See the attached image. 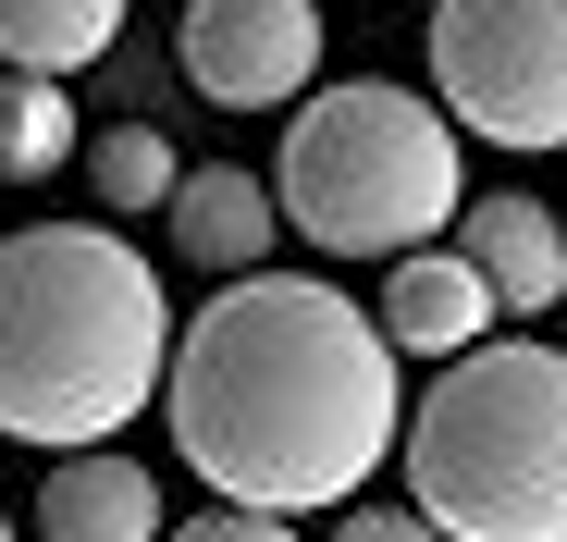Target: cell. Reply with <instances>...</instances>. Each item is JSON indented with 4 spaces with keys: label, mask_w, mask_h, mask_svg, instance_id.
<instances>
[{
    "label": "cell",
    "mask_w": 567,
    "mask_h": 542,
    "mask_svg": "<svg viewBox=\"0 0 567 542\" xmlns=\"http://www.w3.org/2000/svg\"><path fill=\"white\" fill-rule=\"evenodd\" d=\"M74 160L100 173V210H161V198H173V173H185L161 124H112L100 148H74Z\"/></svg>",
    "instance_id": "13"
},
{
    "label": "cell",
    "mask_w": 567,
    "mask_h": 542,
    "mask_svg": "<svg viewBox=\"0 0 567 542\" xmlns=\"http://www.w3.org/2000/svg\"><path fill=\"white\" fill-rule=\"evenodd\" d=\"M161 542H297L284 518H247V505H198L185 530H161Z\"/></svg>",
    "instance_id": "14"
},
{
    "label": "cell",
    "mask_w": 567,
    "mask_h": 542,
    "mask_svg": "<svg viewBox=\"0 0 567 542\" xmlns=\"http://www.w3.org/2000/svg\"><path fill=\"white\" fill-rule=\"evenodd\" d=\"M408 518L432 542H567V345H468L408 407Z\"/></svg>",
    "instance_id": "3"
},
{
    "label": "cell",
    "mask_w": 567,
    "mask_h": 542,
    "mask_svg": "<svg viewBox=\"0 0 567 542\" xmlns=\"http://www.w3.org/2000/svg\"><path fill=\"white\" fill-rule=\"evenodd\" d=\"M0 542H13V518H0Z\"/></svg>",
    "instance_id": "16"
},
{
    "label": "cell",
    "mask_w": 567,
    "mask_h": 542,
    "mask_svg": "<svg viewBox=\"0 0 567 542\" xmlns=\"http://www.w3.org/2000/svg\"><path fill=\"white\" fill-rule=\"evenodd\" d=\"M161 481L112 444H86V457H50L38 481V542H161Z\"/></svg>",
    "instance_id": "9"
},
{
    "label": "cell",
    "mask_w": 567,
    "mask_h": 542,
    "mask_svg": "<svg viewBox=\"0 0 567 542\" xmlns=\"http://www.w3.org/2000/svg\"><path fill=\"white\" fill-rule=\"evenodd\" d=\"M185 86L223 112H297L321 74V0H185Z\"/></svg>",
    "instance_id": "6"
},
{
    "label": "cell",
    "mask_w": 567,
    "mask_h": 542,
    "mask_svg": "<svg viewBox=\"0 0 567 542\" xmlns=\"http://www.w3.org/2000/svg\"><path fill=\"white\" fill-rule=\"evenodd\" d=\"M432 86L456 136L567 148V0H432Z\"/></svg>",
    "instance_id": "5"
},
{
    "label": "cell",
    "mask_w": 567,
    "mask_h": 542,
    "mask_svg": "<svg viewBox=\"0 0 567 542\" xmlns=\"http://www.w3.org/2000/svg\"><path fill=\"white\" fill-rule=\"evenodd\" d=\"M333 542H432L408 505H333Z\"/></svg>",
    "instance_id": "15"
},
{
    "label": "cell",
    "mask_w": 567,
    "mask_h": 542,
    "mask_svg": "<svg viewBox=\"0 0 567 542\" xmlns=\"http://www.w3.org/2000/svg\"><path fill=\"white\" fill-rule=\"evenodd\" d=\"M370 333H383V357H468L494 333V284L456 247H408L395 284H383V309H370Z\"/></svg>",
    "instance_id": "7"
},
{
    "label": "cell",
    "mask_w": 567,
    "mask_h": 542,
    "mask_svg": "<svg viewBox=\"0 0 567 542\" xmlns=\"http://www.w3.org/2000/svg\"><path fill=\"white\" fill-rule=\"evenodd\" d=\"M259 186H271V222H297L321 259H408L468 210V160L420 86L358 74L284 112V160Z\"/></svg>",
    "instance_id": "4"
},
{
    "label": "cell",
    "mask_w": 567,
    "mask_h": 542,
    "mask_svg": "<svg viewBox=\"0 0 567 542\" xmlns=\"http://www.w3.org/2000/svg\"><path fill=\"white\" fill-rule=\"evenodd\" d=\"M161 419L223 505L247 518H321L358 505L395 457V357L346 284L297 271H235V284L173 333L161 357Z\"/></svg>",
    "instance_id": "1"
},
{
    "label": "cell",
    "mask_w": 567,
    "mask_h": 542,
    "mask_svg": "<svg viewBox=\"0 0 567 542\" xmlns=\"http://www.w3.org/2000/svg\"><path fill=\"white\" fill-rule=\"evenodd\" d=\"M112 38H124V0H0V62L38 86L112 62Z\"/></svg>",
    "instance_id": "11"
},
{
    "label": "cell",
    "mask_w": 567,
    "mask_h": 542,
    "mask_svg": "<svg viewBox=\"0 0 567 542\" xmlns=\"http://www.w3.org/2000/svg\"><path fill=\"white\" fill-rule=\"evenodd\" d=\"M173 247L198 259V271H271V186L259 173H235V160H198V173H173Z\"/></svg>",
    "instance_id": "10"
},
{
    "label": "cell",
    "mask_w": 567,
    "mask_h": 542,
    "mask_svg": "<svg viewBox=\"0 0 567 542\" xmlns=\"http://www.w3.org/2000/svg\"><path fill=\"white\" fill-rule=\"evenodd\" d=\"M74 148H86V124H74V100H62V86L0 74V173H62Z\"/></svg>",
    "instance_id": "12"
},
{
    "label": "cell",
    "mask_w": 567,
    "mask_h": 542,
    "mask_svg": "<svg viewBox=\"0 0 567 542\" xmlns=\"http://www.w3.org/2000/svg\"><path fill=\"white\" fill-rule=\"evenodd\" d=\"M555 234H567V210H555Z\"/></svg>",
    "instance_id": "17"
},
{
    "label": "cell",
    "mask_w": 567,
    "mask_h": 542,
    "mask_svg": "<svg viewBox=\"0 0 567 542\" xmlns=\"http://www.w3.org/2000/svg\"><path fill=\"white\" fill-rule=\"evenodd\" d=\"M173 296L161 271L100 222H25L0 234V431L86 457L124 419L161 407Z\"/></svg>",
    "instance_id": "2"
},
{
    "label": "cell",
    "mask_w": 567,
    "mask_h": 542,
    "mask_svg": "<svg viewBox=\"0 0 567 542\" xmlns=\"http://www.w3.org/2000/svg\"><path fill=\"white\" fill-rule=\"evenodd\" d=\"M456 259L482 271L494 309H518V321H543V309L567 296V234H555L543 198H468V210H456Z\"/></svg>",
    "instance_id": "8"
}]
</instances>
